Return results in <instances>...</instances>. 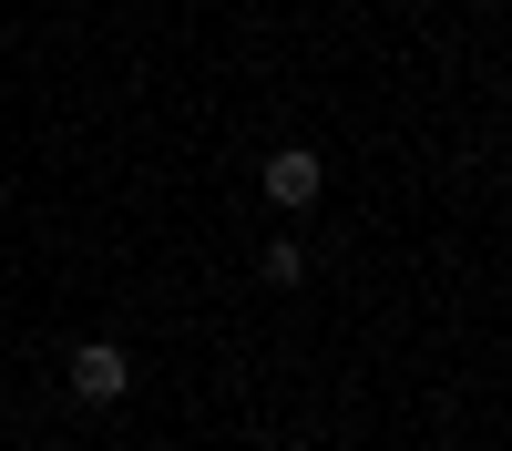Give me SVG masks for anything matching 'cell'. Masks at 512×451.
Masks as SVG:
<instances>
[{
	"mask_svg": "<svg viewBox=\"0 0 512 451\" xmlns=\"http://www.w3.org/2000/svg\"><path fill=\"white\" fill-rule=\"evenodd\" d=\"M256 185H267V205H277V216H308V205L328 195V164H318L308 144H277V154H267V175H256Z\"/></svg>",
	"mask_w": 512,
	"mask_h": 451,
	"instance_id": "6da1fadb",
	"label": "cell"
},
{
	"mask_svg": "<svg viewBox=\"0 0 512 451\" xmlns=\"http://www.w3.org/2000/svg\"><path fill=\"white\" fill-rule=\"evenodd\" d=\"M256 277H267V287H308V257H297V246L277 236V246H267V257H256Z\"/></svg>",
	"mask_w": 512,
	"mask_h": 451,
	"instance_id": "3957f363",
	"label": "cell"
},
{
	"mask_svg": "<svg viewBox=\"0 0 512 451\" xmlns=\"http://www.w3.org/2000/svg\"><path fill=\"white\" fill-rule=\"evenodd\" d=\"M62 380H72V400H93V410H103V400L134 390V359H123L113 339H82V349L62 359Z\"/></svg>",
	"mask_w": 512,
	"mask_h": 451,
	"instance_id": "7a4b0ae2",
	"label": "cell"
}]
</instances>
